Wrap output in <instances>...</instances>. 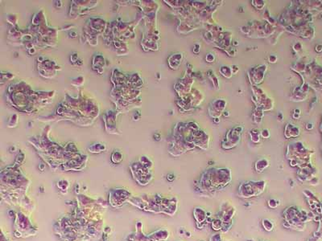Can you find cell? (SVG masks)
<instances>
[{
    "label": "cell",
    "mask_w": 322,
    "mask_h": 241,
    "mask_svg": "<svg viewBox=\"0 0 322 241\" xmlns=\"http://www.w3.org/2000/svg\"><path fill=\"white\" fill-rule=\"evenodd\" d=\"M194 214H195V215H198V216H195L198 222L203 223V221L206 220V213H205V212H204L202 209H201V208H197L196 211L194 212Z\"/></svg>",
    "instance_id": "cell-1"
},
{
    "label": "cell",
    "mask_w": 322,
    "mask_h": 241,
    "mask_svg": "<svg viewBox=\"0 0 322 241\" xmlns=\"http://www.w3.org/2000/svg\"><path fill=\"white\" fill-rule=\"evenodd\" d=\"M262 226H263V228H265V230H266V231H268V232H270L272 229H273V224H272V222L271 221H270L269 220H262Z\"/></svg>",
    "instance_id": "cell-2"
},
{
    "label": "cell",
    "mask_w": 322,
    "mask_h": 241,
    "mask_svg": "<svg viewBox=\"0 0 322 241\" xmlns=\"http://www.w3.org/2000/svg\"><path fill=\"white\" fill-rule=\"evenodd\" d=\"M222 226H223V223L220 219H217L213 221V228L214 230H217V231L220 230L222 228Z\"/></svg>",
    "instance_id": "cell-3"
},
{
    "label": "cell",
    "mask_w": 322,
    "mask_h": 241,
    "mask_svg": "<svg viewBox=\"0 0 322 241\" xmlns=\"http://www.w3.org/2000/svg\"><path fill=\"white\" fill-rule=\"evenodd\" d=\"M279 204V202L276 201L275 199H270V200H269V202H268V205H269V207H271V208H275V207H277V206H278Z\"/></svg>",
    "instance_id": "cell-4"
},
{
    "label": "cell",
    "mask_w": 322,
    "mask_h": 241,
    "mask_svg": "<svg viewBox=\"0 0 322 241\" xmlns=\"http://www.w3.org/2000/svg\"><path fill=\"white\" fill-rule=\"evenodd\" d=\"M210 241H221V236L219 234H216L215 236L211 238Z\"/></svg>",
    "instance_id": "cell-5"
}]
</instances>
